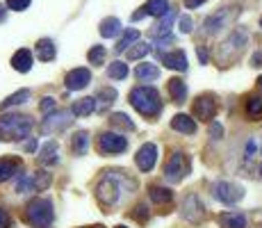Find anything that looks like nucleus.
<instances>
[{
	"label": "nucleus",
	"mask_w": 262,
	"mask_h": 228,
	"mask_svg": "<svg viewBox=\"0 0 262 228\" xmlns=\"http://www.w3.org/2000/svg\"><path fill=\"white\" fill-rule=\"evenodd\" d=\"M121 32V21L117 16H107L100 21V34H103L105 39H112L117 37V34Z\"/></svg>",
	"instance_id": "393cba45"
},
{
	"label": "nucleus",
	"mask_w": 262,
	"mask_h": 228,
	"mask_svg": "<svg viewBox=\"0 0 262 228\" xmlns=\"http://www.w3.org/2000/svg\"><path fill=\"white\" fill-rule=\"evenodd\" d=\"M16 192H21V194L34 192V180H32V176H23V178L18 180V185H16Z\"/></svg>",
	"instance_id": "4c0bfd02"
},
{
	"label": "nucleus",
	"mask_w": 262,
	"mask_h": 228,
	"mask_svg": "<svg viewBox=\"0 0 262 228\" xmlns=\"http://www.w3.org/2000/svg\"><path fill=\"white\" fill-rule=\"evenodd\" d=\"M260 176H262V167H260Z\"/></svg>",
	"instance_id": "864d4df0"
},
{
	"label": "nucleus",
	"mask_w": 262,
	"mask_h": 228,
	"mask_svg": "<svg viewBox=\"0 0 262 228\" xmlns=\"http://www.w3.org/2000/svg\"><path fill=\"white\" fill-rule=\"evenodd\" d=\"M89 149V135L84 133V130H80V133L73 135V153L75 155H84Z\"/></svg>",
	"instance_id": "c756f323"
},
{
	"label": "nucleus",
	"mask_w": 262,
	"mask_h": 228,
	"mask_svg": "<svg viewBox=\"0 0 262 228\" xmlns=\"http://www.w3.org/2000/svg\"><path fill=\"white\" fill-rule=\"evenodd\" d=\"M216 114V103L212 96L203 94L194 100V116L196 119H203V121H212Z\"/></svg>",
	"instance_id": "9d476101"
},
{
	"label": "nucleus",
	"mask_w": 262,
	"mask_h": 228,
	"mask_svg": "<svg viewBox=\"0 0 262 228\" xmlns=\"http://www.w3.org/2000/svg\"><path fill=\"white\" fill-rule=\"evenodd\" d=\"M32 130V119L23 114H7L0 119V139L18 141L30 135Z\"/></svg>",
	"instance_id": "f03ea898"
},
{
	"label": "nucleus",
	"mask_w": 262,
	"mask_h": 228,
	"mask_svg": "<svg viewBox=\"0 0 262 228\" xmlns=\"http://www.w3.org/2000/svg\"><path fill=\"white\" fill-rule=\"evenodd\" d=\"M221 133H224V130H221V126H219V123H214V121H212V126H210V137H216V139H219Z\"/></svg>",
	"instance_id": "c03bdc74"
},
{
	"label": "nucleus",
	"mask_w": 262,
	"mask_h": 228,
	"mask_svg": "<svg viewBox=\"0 0 262 228\" xmlns=\"http://www.w3.org/2000/svg\"><path fill=\"white\" fill-rule=\"evenodd\" d=\"M130 103L146 119H153V116H158L162 112V100H160L158 89H153V87H135L130 91Z\"/></svg>",
	"instance_id": "f257e3e1"
},
{
	"label": "nucleus",
	"mask_w": 262,
	"mask_h": 228,
	"mask_svg": "<svg viewBox=\"0 0 262 228\" xmlns=\"http://www.w3.org/2000/svg\"><path fill=\"white\" fill-rule=\"evenodd\" d=\"M5 18H7V9H5V7H3V5H0V23H3V21H5Z\"/></svg>",
	"instance_id": "3c124183"
},
{
	"label": "nucleus",
	"mask_w": 262,
	"mask_h": 228,
	"mask_svg": "<svg viewBox=\"0 0 262 228\" xmlns=\"http://www.w3.org/2000/svg\"><path fill=\"white\" fill-rule=\"evenodd\" d=\"M139 82H150V80H158L160 78V69L155 64H139L137 71H135Z\"/></svg>",
	"instance_id": "a878e982"
},
{
	"label": "nucleus",
	"mask_w": 262,
	"mask_h": 228,
	"mask_svg": "<svg viewBox=\"0 0 262 228\" xmlns=\"http://www.w3.org/2000/svg\"><path fill=\"white\" fill-rule=\"evenodd\" d=\"M119 228H125V226H119Z\"/></svg>",
	"instance_id": "6e6d98bb"
},
{
	"label": "nucleus",
	"mask_w": 262,
	"mask_h": 228,
	"mask_svg": "<svg viewBox=\"0 0 262 228\" xmlns=\"http://www.w3.org/2000/svg\"><path fill=\"white\" fill-rule=\"evenodd\" d=\"M258 82H260V87H262V78H260V80H258Z\"/></svg>",
	"instance_id": "603ef678"
},
{
	"label": "nucleus",
	"mask_w": 262,
	"mask_h": 228,
	"mask_svg": "<svg viewBox=\"0 0 262 228\" xmlns=\"http://www.w3.org/2000/svg\"><path fill=\"white\" fill-rule=\"evenodd\" d=\"M135 210H139V212H135V219H139V217H142V219H146V205H137Z\"/></svg>",
	"instance_id": "de8ad7c7"
},
{
	"label": "nucleus",
	"mask_w": 262,
	"mask_h": 228,
	"mask_svg": "<svg viewBox=\"0 0 262 228\" xmlns=\"http://www.w3.org/2000/svg\"><path fill=\"white\" fill-rule=\"evenodd\" d=\"M148 44H144V42H137L135 44V48L133 50H128V59H142L148 55Z\"/></svg>",
	"instance_id": "e433bc0d"
},
{
	"label": "nucleus",
	"mask_w": 262,
	"mask_h": 228,
	"mask_svg": "<svg viewBox=\"0 0 262 228\" xmlns=\"http://www.w3.org/2000/svg\"><path fill=\"white\" fill-rule=\"evenodd\" d=\"M162 64L169 69L187 71V55H185V50H173V53L162 55Z\"/></svg>",
	"instance_id": "f3484780"
},
{
	"label": "nucleus",
	"mask_w": 262,
	"mask_h": 228,
	"mask_svg": "<svg viewBox=\"0 0 262 228\" xmlns=\"http://www.w3.org/2000/svg\"><path fill=\"white\" fill-rule=\"evenodd\" d=\"M260 25H262V18H260Z\"/></svg>",
	"instance_id": "5fc2aeb1"
},
{
	"label": "nucleus",
	"mask_w": 262,
	"mask_h": 228,
	"mask_svg": "<svg viewBox=\"0 0 262 228\" xmlns=\"http://www.w3.org/2000/svg\"><path fill=\"white\" fill-rule=\"evenodd\" d=\"M219 224H221V228H246V217L230 210L219 217Z\"/></svg>",
	"instance_id": "412c9836"
},
{
	"label": "nucleus",
	"mask_w": 262,
	"mask_h": 228,
	"mask_svg": "<svg viewBox=\"0 0 262 228\" xmlns=\"http://www.w3.org/2000/svg\"><path fill=\"white\" fill-rule=\"evenodd\" d=\"M12 67L18 71V73H28L30 69H32V53H30L28 48H21L14 53L12 57Z\"/></svg>",
	"instance_id": "a211bd4d"
},
{
	"label": "nucleus",
	"mask_w": 262,
	"mask_h": 228,
	"mask_svg": "<svg viewBox=\"0 0 262 228\" xmlns=\"http://www.w3.org/2000/svg\"><path fill=\"white\" fill-rule=\"evenodd\" d=\"M28 98H30V91L28 89H21V91H16V94H12L9 98H5L3 103H0V110H7V108H12V105H21Z\"/></svg>",
	"instance_id": "7c9ffc66"
},
{
	"label": "nucleus",
	"mask_w": 262,
	"mask_h": 228,
	"mask_svg": "<svg viewBox=\"0 0 262 228\" xmlns=\"http://www.w3.org/2000/svg\"><path fill=\"white\" fill-rule=\"evenodd\" d=\"M32 180H34V192H41L50 185V174H46V171H37V174H32Z\"/></svg>",
	"instance_id": "c9c22d12"
},
{
	"label": "nucleus",
	"mask_w": 262,
	"mask_h": 228,
	"mask_svg": "<svg viewBox=\"0 0 262 228\" xmlns=\"http://www.w3.org/2000/svg\"><path fill=\"white\" fill-rule=\"evenodd\" d=\"M135 162H137V167L142 171H150L155 167V162H158V146L144 144L142 149L137 151V155H135Z\"/></svg>",
	"instance_id": "9b49d317"
},
{
	"label": "nucleus",
	"mask_w": 262,
	"mask_h": 228,
	"mask_svg": "<svg viewBox=\"0 0 262 228\" xmlns=\"http://www.w3.org/2000/svg\"><path fill=\"white\" fill-rule=\"evenodd\" d=\"M71 110H62V112H50L41 123L43 133H55V130H64L67 126H71Z\"/></svg>",
	"instance_id": "1a4fd4ad"
},
{
	"label": "nucleus",
	"mask_w": 262,
	"mask_h": 228,
	"mask_svg": "<svg viewBox=\"0 0 262 228\" xmlns=\"http://www.w3.org/2000/svg\"><path fill=\"white\" fill-rule=\"evenodd\" d=\"M9 224H12V219H9L7 210H3V208H0V228H9Z\"/></svg>",
	"instance_id": "79ce46f5"
},
{
	"label": "nucleus",
	"mask_w": 262,
	"mask_h": 228,
	"mask_svg": "<svg viewBox=\"0 0 262 228\" xmlns=\"http://www.w3.org/2000/svg\"><path fill=\"white\" fill-rule=\"evenodd\" d=\"M30 3L32 0H7V7L14 9V12H23V9L30 7Z\"/></svg>",
	"instance_id": "ea45409f"
},
{
	"label": "nucleus",
	"mask_w": 262,
	"mask_h": 228,
	"mask_svg": "<svg viewBox=\"0 0 262 228\" xmlns=\"http://www.w3.org/2000/svg\"><path fill=\"white\" fill-rule=\"evenodd\" d=\"M119 194H121V185H119V178L110 171L107 176H103V180L98 182L96 187V196L103 205H114L119 201Z\"/></svg>",
	"instance_id": "20e7f679"
},
{
	"label": "nucleus",
	"mask_w": 262,
	"mask_h": 228,
	"mask_svg": "<svg viewBox=\"0 0 262 228\" xmlns=\"http://www.w3.org/2000/svg\"><path fill=\"white\" fill-rule=\"evenodd\" d=\"M191 25H194V23H191V18H189V16H183V18H180V30H183L185 34L191 32Z\"/></svg>",
	"instance_id": "37998d69"
},
{
	"label": "nucleus",
	"mask_w": 262,
	"mask_h": 228,
	"mask_svg": "<svg viewBox=\"0 0 262 228\" xmlns=\"http://www.w3.org/2000/svg\"><path fill=\"white\" fill-rule=\"evenodd\" d=\"M96 110V98H92V96H87V98H80L73 103L71 108V114L73 116H89Z\"/></svg>",
	"instance_id": "4be33fe9"
},
{
	"label": "nucleus",
	"mask_w": 262,
	"mask_h": 228,
	"mask_svg": "<svg viewBox=\"0 0 262 228\" xmlns=\"http://www.w3.org/2000/svg\"><path fill=\"white\" fill-rule=\"evenodd\" d=\"M98 149H100V153H107V155L123 153L128 149V139L117 133H103L98 137Z\"/></svg>",
	"instance_id": "6e6552de"
},
{
	"label": "nucleus",
	"mask_w": 262,
	"mask_h": 228,
	"mask_svg": "<svg viewBox=\"0 0 262 228\" xmlns=\"http://www.w3.org/2000/svg\"><path fill=\"white\" fill-rule=\"evenodd\" d=\"M55 55H57L55 44L50 42V39H39L37 42V57L41 59V62H53Z\"/></svg>",
	"instance_id": "5701e85b"
},
{
	"label": "nucleus",
	"mask_w": 262,
	"mask_h": 228,
	"mask_svg": "<svg viewBox=\"0 0 262 228\" xmlns=\"http://www.w3.org/2000/svg\"><path fill=\"white\" fill-rule=\"evenodd\" d=\"M214 196L226 205H235L244 199V187L237 182H228V180H219L214 185Z\"/></svg>",
	"instance_id": "423d86ee"
},
{
	"label": "nucleus",
	"mask_w": 262,
	"mask_h": 228,
	"mask_svg": "<svg viewBox=\"0 0 262 228\" xmlns=\"http://www.w3.org/2000/svg\"><path fill=\"white\" fill-rule=\"evenodd\" d=\"M144 9H146V14L160 18L169 12V0H148V3L144 5Z\"/></svg>",
	"instance_id": "bb28decb"
},
{
	"label": "nucleus",
	"mask_w": 262,
	"mask_h": 228,
	"mask_svg": "<svg viewBox=\"0 0 262 228\" xmlns=\"http://www.w3.org/2000/svg\"><path fill=\"white\" fill-rule=\"evenodd\" d=\"M98 98H100V110H105V108H110V105L117 100V91L110 89V87H105V89H100Z\"/></svg>",
	"instance_id": "f704fd0d"
},
{
	"label": "nucleus",
	"mask_w": 262,
	"mask_h": 228,
	"mask_svg": "<svg viewBox=\"0 0 262 228\" xmlns=\"http://www.w3.org/2000/svg\"><path fill=\"white\" fill-rule=\"evenodd\" d=\"M246 112L251 116H260L262 114V98H251L249 103H246Z\"/></svg>",
	"instance_id": "58836bf2"
},
{
	"label": "nucleus",
	"mask_w": 262,
	"mask_h": 228,
	"mask_svg": "<svg viewBox=\"0 0 262 228\" xmlns=\"http://www.w3.org/2000/svg\"><path fill=\"white\" fill-rule=\"evenodd\" d=\"M53 203L48 199H32L25 208V219L34 228H48L53 224Z\"/></svg>",
	"instance_id": "7ed1b4c3"
},
{
	"label": "nucleus",
	"mask_w": 262,
	"mask_h": 228,
	"mask_svg": "<svg viewBox=\"0 0 262 228\" xmlns=\"http://www.w3.org/2000/svg\"><path fill=\"white\" fill-rule=\"evenodd\" d=\"M253 153H255V141H249V144H246V160L253 158Z\"/></svg>",
	"instance_id": "a18cd8bd"
},
{
	"label": "nucleus",
	"mask_w": 262,
	"mask_h": 228,
	"mask_svg": "<svg viewBox=\"0 0 262 228\" xmlns=\"http://www.w3.org/2000/svg\"><path fill=\"white\" fill-rule=\"evenodd\" d=\"M246 42H249V37H246V32L242 28H237L233 32V37L228 39V42H226L224 46H221V57H224L226 53H228V50H235V53H239L242 48H244L246 46Z\"/></svg>",
	"instance_id": "2eb2a0df"
},
{
	"label": "nucleus",
	"mask_w": 262,
	"mask_h": 228,
	"mask_svg": "<svg viewBox=\"0 0 262 228\" xmlns=\"http://www.w3.org/2000/svg\"><path fill=\"white\" fill-rule=\"evenodd\" d=\"M25 151H28V153L37 151V141H34V139H28V141H25Z\"/></svg>",
	"instance_id": "09e8293b"
},
{
	"label": "nucleus",
	"mask_w": 262,
	"mask_h": 228,
	"mask_svg": "<svg viewBox=\"0 0 262 228\" xmlns=\"http://www.w3.org/2000/svg\"><path fill=\"white\" fill-rule=\"evenodd\" d=\"M107 75L114 80H123L125 75H128V64L125 62H112L107 67Z\"/></svg>",
	"instance_id": "473e14b6"
},
{
	"label": "nucleus",
	"mask_w": 262,
	"mask_h": 228,
	"mask_svg": "<svg viewBox=\"0 0 262 228\" xmlns=\"http://www.w3.org/2000/svg\"><path fill=\"white\" fill-rule=\"evenodd\" d=\"M144 16H148V14H146V9L142 7V9H139V12H135V14H133V21H142Z\"/></svg>",
	"instance_id": "8fccbe9b"
},
{
	"label": "nucleus",
	"mask_w": 262,
	"mask_h": 228,
	"mask_svg": "<svg viewBox=\"0 0 262 228\" xmlns=\"http://www.w3.org/2000/svg\"><path fill=\"white\" fill-rule=\"evenodd\" d=\"M59 149H57V141H46V144L41 146V151H39V162L41 164H57L59 158H57Z\"/></svg>",
	"instance_id": "aec40b11"
},
{
	"label": "nucleus",
	"mask_w": 262,
	"mask_h": 228,
	"mask_svg": "<svg viewBox=\"0 0 262 228\" xmlns=\"http://www.w3.org/2000/svg\"><path fill=\"white\" fill-rule=\"evenodd\" d=\"M183 217L187 221H194V224H199L201 219L205 217V212H203V205H201V201H199V196H187L185 199V205H183Z\"/></svg>",
	"instance_id": "ddd939ff"
},
{
	"label": "nucleus",
	"mask_w": 262,
	"mask_h": 228,
	"mask_svg": "<svg viewBox=\"0 0 262 228\" xmlns=\"http://www.w3.org/2000/svg\"><path fill=\"white\" fill-rule=\"evenodd\" d=\"M110 123L114 126V128H119V130H125V133H133L135 130V123L128 119V114H112V119H110Z\"/></svg>",
	"instance_id": "2f4dec72"
},
{
	"label": "nucleus",
	"mask_w": 262,
	"mask_h": 228,
	"mask_svg": "<svg viewBox=\"0 0 262 228\" xmlns=\"http://www.w3.org/2000/svg\"><path fill=\"white\" fill-rule=\"evenodd\" d=\"M169 94L176 103H185V100H187V85H185L180 78L169 80Z\"/></svg>",
	"instance_id": "b1692460"
},
{
	"label": "nucleus",
	"mask_w": 262,
	"mask_h": 228,
	"mask_svg": "<svg viewBox=\"0 0 262 228\" xmlns=\"http://www.w3.org/2000/svg\"><path fill=\"white\" fill-rule=\"evenodd\" d=\"M173 21H176V14H173V12H167L164 16H160V23L155 25L153 30H150V37H155V39H164V37H169Z\"/></svg>",
	"instance_id": "dca6fc26"
},
{
	"label": "nucleus",
	"mask_w": 262,
	"mask_h": 228,
	"mask_svg": "<svg viewBox=\"0 0 262 228\" xmlns=\"http://www.w3.org/2000/svg\"><path fill=\"white\" fill-rule=\"evenodd\" d=\"M150 199L155 201L158 205H167V203H171L173 201V194L167 190V187H150Z\"/></svg>",
	"instance_id": "cd10ccee"
},
{
	"label": "nucleus",
	"mask_w": 262,
	"mask_h": 228,
	"mask_svg": "<svg viewBox=\"0 0 262 228\" xmlns=\"http://www.w3.org/2000/svg\"><path fill=\"white\" fill-rule=\"evenodd\" d=\"M23 169V162L16 158H0V182L14 178Z\"/></svg>",
	"instance_id": "4468645a"
},
{
	"label": "nucleus",
	"mask_w": 262,
	"mask_h": 228,
	"mask_svg": "<svg viewBox=\"0 0 262 228\" xmlns=\"http://www.w3.org/2000/svg\"><path fill=\"white\" fill-rule=\"evenodd\" d=\"M64 82H67V89L71 91H78V89H84L89 82H92V73H89L87 69H73L67 73V78H64Z\"/></svg>",
	"instance_id": "f8f14e48"
},
{
	"label": "nucleus",
	"mask_w": 262,
	"mask_h": 228,
	"mask_svg": "<svg viewBox=\"0 0 262 228\" xmlns=\"http://www.w3.org/2000/svg\"><path fill=\"white\" fill-rule=\"evenodd\" d=\"M205 0H185V7L187 9H194V7H199V5H203Z\"/></svg>",
	"instance_id": "49530a36"
},
{
	"label": "nucleus",
	"mask_w": 262,
	"mask_h": 228,
	"mask_svg": "<svg viewBox=\"0 0 262 228\" xmlns=\"http://www.w3.org/2000/svg\"><path fill=\"white\" fill-rule=\"evenodd\" d=\"M171 128L178 130V133H185V135H194L196 133L194 119L187 116V114H176L173 119H171Z\"/></svg>",
	"instance_id": "6ab92c4d"
},
{
	"label": "nucleus",
	"mask_w": 262,
	"mask_h": 228,
	"mask_svg": "<svg viewBox=\"0 0 262 228\" xmlns=\"http://www.w3.org/2000/svg\"><path fill=\"white\" fill-rule=\"evenodd\" d=\"M55 105H57V103H55V98H50V96H48V98L41 100V105H39V108H41V112L50 114V112H55Z\"/></svg>",
	"instance_id": "a19ab883"
},
{
	"label": "nucleus",
	"mask_w": 262,
	"mask_h": 228,
	"mask_svg": "<svg viewBox=\"0 0 262 228\" xmlns=\"http://www.w3.org/2000/svg\"><path fill=\"white\" fill-rule=\"evenodd\" d=\"M237 14H239V12H237L235 7H221V9H216L212 16L205 18V23H203L205 32H208V34H216V32H221L224 28H228L230 21H233V18L237 16Z\"/></svg>",
	"instance_id": "39448f33"
},
{
	"label": "nucleus",
	"mask_w": 262,
	"mask_h": 228,
	"mask_svg": "<svg viewBox=\"0 0 262 228\" xmlns=\"http://www.w3.org/2000/svg\"><path fill=\"white\" fill-rule=\"evenodd\" d=\"M187 174H189V160L185 158L183 153H173L171 160L167 162V167H164V176H167V180L178 182V180H183Z\"/></svg>",
	"instance_id": "0eeeda50"
},
{
	"label": "nucleus",
	"mask_w": 262,
	"mask_h": 228,
	"mask_svg": "<svg viewBox=\"0 0 262 228\" xmlns=\"http://www.w3.org/2000/svg\"><path fill=\"white\" fill-rule=\"evenodd\" d=\"M105 55H107V50H105L103 46H94V48L87 53V59L92 64H96V67H100V64H103V59H105Z\"/></svg>",
	"instance_id": "72a5a7b5"
},
{
	"label": "nucleus",
	"mask_w": 262,
	"mask_h": 228,
	"mask_svg": "<svg viewBox=\"0 0 262 228\" xmlns=\"http://www.w3.org/2000/svg\"><path fill=\"white\" fill-rule=\"evenodd\" d=\"M137 42H139V32H137V30H133V28L125 30L123 37H121V42L117 44V53H123V50H128L130 46L137 44Z\"/></svg>",
	"instance_id": "c85d7f7f"
}]
</instances>
